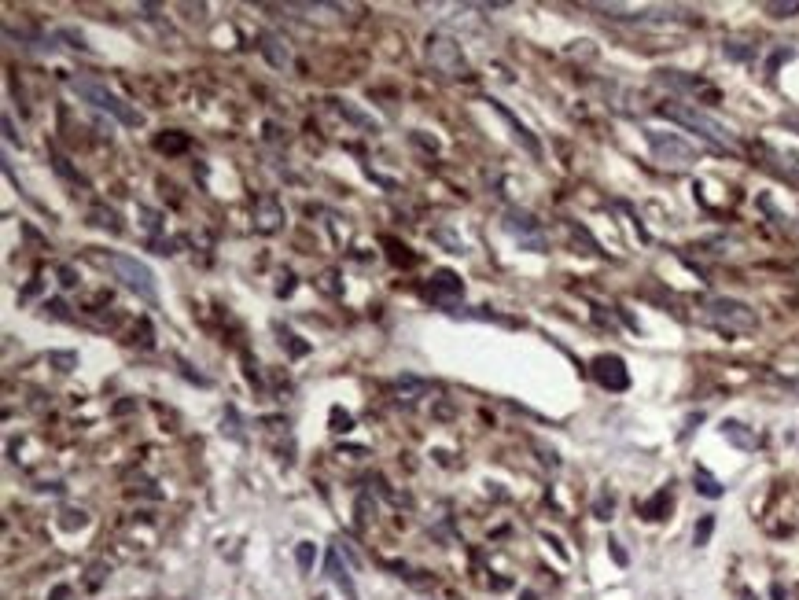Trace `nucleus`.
<instances>
[{"instance_id":"19","label":"nucleus","mask_w":799,"mask_h":600,"mask_svg":"<svg viewBox=\"0 0 799 600\" xmlns=\"http://www.w3.org/2000/svg\"><path fill=\"white\" fill-rule=\"evenodd\" d=\"M667 505H671V490H659L652 501H645V505H641V515H645V520H663Z\"/></svg>"},{"instance_id":"14","label":"nucleus","mask_w":799,"mask_h":600,"mask_svg":"<svg viewBox=\"0 0 799 600\" xmlns=\"http://www.w3.org/2000/svg\"><path fill=\"white\" fill-rule=\"evenodd\" d=\"M328 104H332V111H335V115H342V118H347V122H354V125H361V129H368V133H376V129H380V122L372 118V115H365V111L357 107L354 100H342V96H332Z\"/></svg>"},{"instance_id":"17","label":"nucleus","mask_w":799,"mask_h":600,"mask_svg":"<svg viewBox=\"0 0 799 600\" xmlns=\"http://www.w3.org/2000/svg\"><path fill=\"white\" fill-rule=\"evenodd\" d=\"M693 482H696V494H704V497H722L726 494V486L714 479L707 468H696V475H693Z\"/></svg>"},{"instance_id":"35","label":"nucleus","mask_w":799,"mask_h":600,"mask_svg":"<svg viewBox=\"0 0 799 600\" xmlns=\"http://www.w3.org/2000/svg\"><path fill=\"white\" fill-rule=\"evenodd\" d=\"M770 593H774V600H788V593H785V586H781V582H774Z\"/></svg>"},{"instance_id":"7","label":"nucleus","mask_w":799,"mask_h":600,"mask_svg":"<svg viewBox=\"0 0 799 600\" xmlns=\"http://www.w3.org/2000/svg\"><path fill=\"white\" fill-rule=\"evenodd\" d=\"M504 232L516 236L519 239V247H531L534 254H545V236H542V225H538L531 214H524V210H509L504 214Z\"/></svg>"},{"instance_id":"2","label":"nucleus","mask_w":799,"mask_h":600,"mask_svg":"<svg viewBox=\"0 0 799 600\" xmlns=\"http://www.w3.org/2000/svg\"><path fill=\"white\" fill-rule=\"evenodd\" d=\"M96 262H100L104 269H111L114 277H118L129 291H137V295L144 299V302H159V291H155V273L144 265V262H137L133 254H118V251H96Z\"/></svg>"},{"instance_id":"13","label":"nucleus","mask_w":799,"mask_h":600,"mask_svg":"<svg viewBox=\"0 0 799 600\" xmlns=\"http://www.w3.org/2000/svg\"><path fill=\"white\" fill-rule=\"evenodd\" d=\"M722 439L733 442L737 449H744V453H755L759 449V435L752 427H744L741 420H722Z\"/></svg>"},{"instance_id":"33","label":"nucleus","mask_w":799,"mask_h":600,"mask_svg":"<svg viewBox=\"0 0 799 600\" xmlns=\"http://www.w3.org/2000/svg\"><path fill=\"white\" fill-rule=\"evenodd\" d=\"M59 284H63V287H74V284H78V280H74V269H70V265H59Z\"/></svg>"},{"instance_id":"26","label":"nucleus","mask_w":799,"mask_h":600,"mask_svg":"<svg viewBox=\"0 0 799 600\" xmlns=\"http://www.w3.org/2000/svg\"><path fill=\"white\" fill-rule=\"evenodd\" d=\"M766 11L774 15V19H792L799 15V0H788V4H766Z\"/></svg>"},{"instance_id":"12","label":"nucleus","mask_w":799,"mask_h":600,"mask_svg":"<svg viewBox=\"0 0 799 600\" xmlns=\"http://www.w3.org/2000/svg\"><path fill=\"white\" fill-rule=\"evenodd\" d=\"M284 225V206H280V199L276 196H262L258 199V206H254V229L258 232H276Z\"/></svg>"},{"instance_id":"8","label":"nucleus","mask_w":799,"mask_h":600,"mask_svg":"<svg viewBox=\"0 0 799 600\" xmlns=\"http://www.w3.org/2000/svg\"><path fill=\"white\" fill-rule=\"evenodd\" d=\"M590 372H593V380L605 387V391H626V387H630L626 361L615 358V354H600V358H593Z\"/></svg>"},{"instance_id":"21","label":"nucleus","mask_w":799,"mask_h":600,"mask_svg":"<svg viewBox=\"0 0 799 600\" xmlns=\"http://www.w3.org/2000/svg\"><path fill=\"white\" fill-rule=\"evenodd\" d=\"M276 335H280V346H287L291 354H295V358H302V354H309V346L306 343H295V332H291V328H284V324H276Z\"/></svg>"},{"instance_id":"27","label":"nucleus","mask_w":799,"mask_h":600,"mask_svg":"<svg viewBox=\"0 0 799 600\" xmlns=\"http://www.w3.org/2000/svg\"><path fill=\"white\" fill-rule=\"evenodd\" d=\"M137 214L144 218V229H148V232H159V229H162V214H159V210H148V206H137Z\"/></svg>"},{"instance_id":"20","label":"nucleus","mask_w":799,"mask_h":600,"mask_svg":"<svg viewBox=\"0 0 799 600\" xmlns=\"http://www.w3.org/2000/svg\"><path fill=\"white\" fill-rule=\"evenodd\" d=\"M314 560H317V545H314V542H299V545H295V563H299V571H314Z\"/></svg>"},{"instance_id":"18","label":"nucleus","mask_w":799,"mask_h":600,"mask_svg":"<svg viewBox=\"0 0 799 600\" xmlns=\"http://www.w3.org/2000/svg\"><path fill=\"white\" fill-rule=\"evenodd\" d=\"M89 225H96V229H107V232H114V236L122 232L118 214H114V210H104V206H92V210H89Z\"/></svg>"},{"instance_id":"15","label":"nucleus","mask_w":799,"mask_h":600,"mask_svg":"<svg viewBox=\"0 0 799 600\" xmlns=\"http://www.w3.org/2000/svg\"><path fill=\"white\" fill-rule=\"evenodd\" d=\"M324 571H328V578H332L335 586L342 589V596H347V600H357L354 578H350V571H347V567H342V560H339V553H335V549L328 553V560H324Z\"/></svg>"},{"instance_id":"23","label":"nucleus","mask_w":799,"mask_h":600,"mask_svg":"<svg viewBox=\"0 0 799 600\" xmlns=\"http://www.w3.org/2000/svg\"><path fill=\"white\" fill-rule=\"evenodd\" d=\"M221 431L228 435V439H236V442H243V431H240V413L228 405L225 409V420H221Z\"/></svg>"},{"instance_id":"6","label":"nucleus","mask_w":799,"mask_h":600,"mask_svg":"<svg viewBox=\"0 0 799 600\" xmlns=\"http://www.w3.org/2000/svg\"><path fill=\"white\" fill-rule=\"evenodd\" d=\"M645 140L652 155H656L663 166H693L696 162V148L689 140H681L678 133H663V129H645Z\"/></svg>"},{"instance_id":"24","label":"nucleus","mask_w":799,"mask_h":600,"mask_svg":"<svg viewBox=\"0 0 799 600\" xmlns=\"http://www.w3.org/2000/svg\"><path fill=\"white\" fill-rule=\"evenodd\" d=\"M711 530H714V515H704L693 530V545H707L711 542Z\"/></svg>"},{"instance_id":"28","label":"nucleus","mask_w":799,"mask_h":600,"mask_svg":"<svg viewBox=\"0 0 799 600\" xmlns=\"http://www.w3.org/2000/svg\"><path fill=\"white\" fill-rule=\"evenodd\" d=\"M350 427H354V416L342 413L339 405H335V409H332V431H350Z\"/></svg>"},{"instance_id":"32","label":"nucleus","mask_w":799,"mask_h":600,"mask_svg":"<svg viewBox=\"0 0 799 600\" xmlns=\"http://www.w3.org/2000/svg\"><path fill=\"white\" fill-rule=\"evenodd\" d=\"M777 158L785 162V166H788L792 173H799V155H795V151H777Z\"/></svg>"},{"instance_id":"31","label":"nucleus","mask_w":799,"mask_h":600,"mask_svg":"<svg viewBox=\"0 0 799 600\" xmlns=\"http://www.w3.org/2000/svg\"><path fill=\"white\" fill-rule=\"evenodd\" d=\"M612 505H615V501H612V494H605V497H600V501H597V508H593V512H597V520H612Z\"/></svg>"},{"instance_id":"29","label":"nucleus","mask_w":799,"mask_h":600,"mask_svg":"<svg viewBox=\"0 0 799 600\" xmlns=\"http://www.w3.org/2000/svg\"><path fill=\"white\" fill-rule=\"evenodd\" d=\"M435 239H442L446 247H450V254H464V239H457V236H450L446 229H438V232H435Z\"/></svg>"},{"instance_id":"4","label":"nucleus","mask_w":799,"mask_h":600,"mask_svg":"<svg viewBox=\"0 0 799 600\" xmlns=\"http://www.w3.org/2000/svg\"><path fill=\"white\" fill-rule=\"evenodd\" d=\"M704 320L714 324L719 332H729V335H744V332L759 328V313L748 302H741V299H707L704 302Z\"/></svg>"},{"instance_id":"9","label":"nucleus","mask_w":799,"mask_h":600,"mask_svg":"<svg viewBox=\"0 0 799 600\" xmlns=\"http://www.w3.org/2000/svg\"><path fill=\"white\" fill-rule=\"evenodd\" d=\"M258 52H262L266 59H269V67H276V70H287L291 67V44H287V37H280L276 30H262L258 34Z\"/></svg>"},{"instance_id":"3","label":"nucleus","mask_w":799,"mask_h":600,"mask_svg":"<svg viewBox=\"0 0 799 600\" xmlns=\"http://www.w3.org/2000/svg\"><path fill=\"white\" fill-rule=\"evenodd\" d=\"M67 89L74 96H81L85 104H92L96 111H107L111 118H118L122 125H144V115L137 107H129L118 92H111L100 81H89V77H67Z\"/></svg>"},{"instance_id":"16","label":"nucleus","mask_w":799,"mask_h":600,"mask_svg":"<svg viewBox=\"0 0 799 600\" xmlns=\"http://www.w3.org/2000/svg\"><path fill=\"white\" fill-rule=\"evenodd\" d=\"M395 391H398V398H405V401H416V398H423L431 391V383L428 380H416V376H398L395 380Z\"/></svg>"},{"instance_id":"34","label":"nucleus","mask_w":799,"mask_h":600,"mask_svg":"<svg viewBox=\"0 0 799 600\" xmlns=\"http://www.w3.org/2000/svg\"><path fill=\"white\" fill-rule=\"evenodd\" d=\"M608 545H612V556H615V560H619V563H623V567H626V553H623V549H619V542H608Z\"/></svg>"},{"instance_id":"1","label":"nucleus","mask_w":799,"mask_h":600,"mask_svg":"<svg viewBox=\"0 0 799 600\" xmlns=\"http://www.w3.org/2000/svg\"><path fill=\"white\" fill-rule=\"evenodd\" d=\"M659 118L667 122H678L681 129H689V133H696L704 144H711L714 151H737L741 144L737 137L729 133V129L719 122V118H711L707 111H700L696 104H659Z\"/></svg>"},{"instance_id":"5","label":"nucleus","mask_w":799,"mask_h":600,"mask_svg":"<svg viewBox=\"0 0 799 600\" xmlns=\"http://www.w3.org/2000/svg\"><path fill=\"white\" fill-rule=\"evenodd\" d=\"M423 56H428L435 74H442V77H468V59H464L461 41H453L446 34H428V41H423Z\"/></svg>"},{"instance_id":"30","label":"nucleus","mask_w":799,"mask_h":600,"mask_svg":"<svg viewBox=\"0 0 799 600\" xmlns=\"http://www.w3.org/2000/svg\"><path fill=\"white\" fill-rule=\"evenodd\" d=\"M185 144H188L185 137H159V140H155V148H159V151H181Z\"/></svg>"},{"instance_id":"22","label":"nucleus","mask_w":799,"mask_h":600,"mask_svg":"<svg viewBox=\"0 0 799 600\" xmlns=\"http://www.w3.org/2000/svg\"><path fill=\"white\" fill-rule=\"evenodd\" d=\"M48 361H52L59 372H74L78 368V354L74 350H52V354H48Z\"/></svg>"},{"instance_id":"25","label":"nucleus","mask_w":799,"mask_h":600,"mask_svg":"<svg viewBox=\"0 0 799 600\" xmlns=\"http://www.w3.org/2000/svg\"><path fill=\"white\" fill-rule=\"evenodd\" d=\"M52 166H56V173H59V177H67V181H74V185H85V177L74 173V170L67 166V158H63V155H52Z\"/></svg>"},{"instance_id":"36","label":"nucleus","mask_w":799,"mask_h":600,"mask_svg":"<svg viewBox=\"0 0 799 600\" xmlns=\"http://www.w3.org/2000/svg\"><path fill=\"white\" fill-rule=\"evenodd\" d=\"M741 600H755V593L752 589H741Z\"/></svg>"},{"instance_id":"37","label":"nucleus","mask_w":799,"mask_h":600,"mask_svg":"<svg viewBox=\"0 0 799 600\" xmlns=\"http://www.w3.org/2000/svg\"><path fill=\"white\" fill-rule=\"evenodd\" d=\"M524 600H538V596H534V593H524Z\"/></svg>"},{"instance_id":"11","label":"nucleus","mask_w":799,"mask_h":600,"mask_svg":"<svg viewBox=\"0 0 799 600\" xmlns=\"http://www.w3.org/2000/svg\"><path fill=\"white\" fill-rule=\"evenodd\" d=\"M486 104H490V111H494V115H501L504 122H509V129H512V137L519 140V148H524V151H527L531 158H542V144L534 140V133H531V129H527L524 122H519V118L512 115L509 107H504L501 100H486Z\"/></svg>"},{"instance_id":"10","label":"nucleus","mask_w":799,"mask_h":600,"mask_svg":"<svg viewBox=\"0 0 799 600\" xmlns=\"http://www.w3.org/2000/svg\"><path fill=\"white\" fill-rule=\"evenodd\" d=\"M431 302H438V306H446V310L453 313V302L464 295V284H461V277L457 273H450V269H438L435 277H431Z\"/></svg>"}]
</instances>
